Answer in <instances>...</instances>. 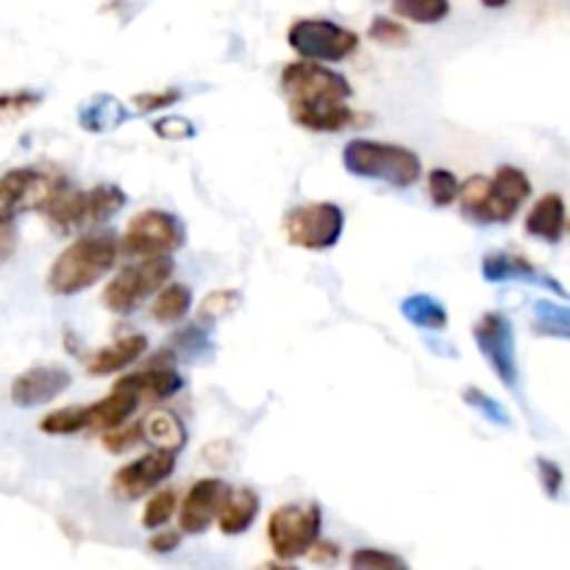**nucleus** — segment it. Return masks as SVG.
Here are the masks:
<instances>
[{
  "label": "nucleus",
  "instance_id": "f257e3e1",
  "mask_svg": "<svg viewBox=\"0 0 570 570\" xmlns=\"http://www.w3.org/2000/svg\"><path fill=\"white\" fill-rule=\"evenodd\" d=\"M120 237L111 232H89L72 239L48 271V289L61 298L83 293L115 267L120 256Z\"/></svg>",
  "mask_w": 570,
  "mask_h": 570
},
{
  "label": "nucleus",
  "instance_id": "f03ea898",
  "mask_svg": "<svg viewBox=\"0 0 570 570\" xmlns=\"http://www.w3.org/2000/svg\"><path fill=\"white\" fill-rule=\"evenodd\" d=\"M343 165L351 176L382 181L395 189L415 187L423 176V161L415 150L379 139H351L343 148Z\"/></svg>",
  "mask_w": 570,
  "mask_h": 570
},
{
  "label": "nucleus",
  "instance_id": "7ed1b4c3",
  "mask_svg": "<svg viewBox=\"0 0 570 570\" xmlns=\"http://www.w3.org/2000/svg\"><path fill=\"white\" fill-rule=\"evenodd\" d=\"M323 512L315 501L282 504L267 518V543L282 562H298L309 557L312 546L321 540Z\"/></svg>",
  "mask_w": 570,
  "mask_h": 570
},
{
  "label": "nucleus",
  "instance_id": "20e7f679",
  "mask_svg": "<svg viewBox=\"0 0 570 570\" xmlns=\"http://www.w3.org/2000/svg\"><path fill=\"white\" fill-rule=\"evenodd\" d=\"M173 278V259L170 256H150V259H139L137 265H128L111 278L104 287V306L115 315H131L145 298L159 293L167 282Z\"/></svg>",
  "mask_w": 570,
  "mask_h": 570
},
{
  "label": "nucleus",
  "instance_id": "39448f33",
  "mask_svg": "<svg viewBox=\"0 0 570 570\" xmlns=\"http://www.w3.org/2000/svg\"><path fill=\"white\" fill-rule=\"evenodd\" d=\"M187 243V228L176 215L165 209H145L128 220L120 237V248L134 259H150V256H173Z\"/></svg>",
  "mask_w": 570,
  "mask_h": 570
},
{
  "label": "nucleus",
  "instance_id": "423d86ee",
  "mask_svg": "<svg viewBox=\"0 0 570 570\" xmlns=\"http://www.w3.org/2000/svg\"><path fill=\"white\" fill-rule=\"evenodd\" d=\"M287 42L301 59L323 61V65L345 61L360 48V37L351 28L332 20H317V17L295 20L287 31Z\"/></svg>",
  "mask_w": 570,
  "mask_h": 570
},
{
  "label": "nucleus",
  "instance_id": "0eeeda50",
  "mask_svg": "<svg viewBox=\"0 0 570 570\" xmlns=\"http://www.w3.org/2000/svg\"><path fill=\"white\" fill-rule=\"evenodd\" d=\"M473 340L479 345V354L488 362L493 376L507 390L518 393L521 387V365H518L515 328L504 312H488L473 323Z\"/></svg>",
  "mask_w": 570,
  "mask_h": 570
},
{
  "label": "nucleus",
  "instance_id": "6e6552de",
  "mask_svg": "<svg viewBox=\"0 0 570 570\" xmlns=\"http://www.w3.org/2000/svg\"><path fill=\"white\" fill-rule=\"evenodd\" d=\"M284 232L295 248L328 250L340 243L345 232V215L332 200L301 204L284 217Z\"/></svg>",
  "mask_w": 570,
  "mask_h": 570
},
{
  "label": "nucleus",
  "instance_id": "1a4fd4ad",
  "mask_svg": "<svg viewBox=\"0 0 570 570\" xmlns=\"http://www.w3.org/2000/svg\"><path fill=\"white\" fill-rule=\"evenodd\" d=\"M67 178L37 167H14L0 176V220H14L26 209H42Z\"/></svg>",
  "mask_w": 570,
  "mask_h": 570
},
{
  "label": "nucleus",
  "instance_id": "9d476101",
  "mask_svg": "<svg viewBox=\"0 0 570 570\" xmlns=\"http://www.w3.org/2000/svg\"><path fill=\"white\" fill-rule=\"evenodd\" d=\"M282 89L287 92V104H309V100H351L354 87L348 78L334 72L323 61L301 59L282 70Z\"/></svg>",
  "mask_w": 570,
  "mask_h": 570
},
{
  "label": "nucleus",
  "instance_id": "9b49d317",
  "mask_svg": "<svg viewBox=\"0 0 570 570\" xmlns=\"http://www.w3.org/2000/svg\"><path fill=\"white\" fill-rule=\"evenodd\" d=\"M176 462V451H148V454H142L139 460L122 465L120 471L111 476V495H115L117 501H137L142 499V495L154 493L165 479L173 476Z\"/></svg>",
  "mask_w": 570,
  "mask_h": 570
},
{
  "label": "nucleus",
  "instance_id": "f8f14e48",
  "mask_svg": "<svg viewBox=\"0 0 570 570\" xmlns=\"http://www.w3.org/2000/svg\"><path fill=\"white\" fill-rule=\"evenodd\" d=\"M532 198V181L521 167L501 165L490 178L488 195L476 209V223H510L521 212V206Z\"/></svg>",
  "mask_w": 570,
  "mask_h": 570
},
{
  "label": "nucleus",
  "instance_id": "ddd939ff",
  "mask_svg": "<svg viewBox=\"0 0 570 570\" xmlns=\"http://www.w3.org/2000/svg\"><path fill=\"white\" fill-rule=\"evenodd\" d=\"M226 493L228 484L220 482V479H198L178 504V527H181V532L204 534L212 527V521H217V512H220Z\"/></svg>",
  "mask_w": 570,
  "mask_h": 570
},
{
  "label": "nucleus",
  "instance_id": "4468645a",
  "mask_svg": "<svg viewBox=\"0 0 570 570\" xmlns=\"http://www.w3.org/2000/svg\"><path fill=\"white\" fill-rule=\"evenodd\" d=\"M72 376L65 367L56 365H39L28 367L26 373L11 382V404L20 406V410H33V406L50 404L53 399H59L67 387H70Z\"/></svg>",
  "mask_w": 570,
  "mask_h": 570
},
{
  "label": "nucleus",
  "instance_id": "2eb2a0df",
  "mask_svg": "<svg viewBox=\"0 0 570 570\" xmlns=\"http://www.w3.org/2000/svg\"><path fill=\"white\" fill-rule=\"evenodd\" d=\"M482 276L488 278L490 284L501 282H523V284H538V287L551 289L560 298H568V289L557 282L554 276H549L546 271L534 267L527 256L512 254V250H493L482 259Z\"/></svg>",
  "mask_w": 570,
  "mask_h": 570
},
{
  "label": "nucleus",
  "instance_id": "dca6fc26",
  "mask_svg": "<svg viewBox=\"0 0 570 570\" xmlns=\"http://www.w3.org/2000/svg\"><path fill=\"white\" fill-rule=\"evenodd\" d=\"M289 117L295 126L306 128L315 134H337L354 126L360 117L351 109L348 100L328 98V100H309V104H287Z\"/></svg>",
  "mask_w": 570,
  "mask_h": 570
},
{
  "label": "nucleus",
  "instance_id": "f3484780",
  "mask_svg": "<svg viewBox=\"0 0 570 570\" xmlns=\"http://www.w3.org/2000/svg\"><path fill=\"white\" fill-rule=\"evenodd\" d=\"M139 404H142V399L126 382V376L117 379L115 387H111V393L106 399L87 406V429H92V432H109V429L122 426L137 412Z\"/></svg>",
  "mask_w": 570,
  "mask_h": 570
},
{
  "label": "nucleus",
  "instance_id": "a211bd4d",
  "mask_svg": "<svg viewBox=\"0 0 570 570\" xmlns=\"http://www.w3.org/2000/svg\"><path fill=\"white\" fill-rule=\"evenodd\" d=\"M42 215L48 217L50 228L59 234H70L76 228H89L87 215V189H76L70 184H61L53 198L42 206Z\"/></svg>",
  "mask_w": 570,
  "mask_h": 570
},
{
  "label": "nucleus",
  "instance_id": "6ab92c4d",
  "mask_svg": "<svg viewBox=\"0 0 570 570\" xmlns=\"http://www.w3.org/2000/svg\"><path fill=\"white\" fill-rule=\"evenodd\" d=\"M145 351H148V337L145 334H128V337L95 351L87 360V373L89 376H111V373H120L128 365L142 360Z\"/></svg>",
  "mask_w": 570,
  "mask_h": 570
},
{
  "label": "nucleus",
  "instance_id": "aec40b11",
  "mask_svg": "<svg viewBox=\"0 0 570 570\" xmlns=\"http://www.w3.org/2000/svg\"><path fill=\"white\" fill-rule=\"evenodd\" d=\"M256 518H259V495H256V490L228 488L220 512H217V529L226 538H237V534H245L254 527Z\"/></svg>",
  "mask_w": 570,
  "mask_h": 570
},
{
  "label": "nucleus",
  "instance_id": "412c9836",
  "mask_svg": "<svg viewBox=\"0 0 570 570\" xmlns=\"http://www.w3.org/2000/svg\"><path fill=\"white\" fill-rule=\"evenodd\" d=\"M128 117H131V111L126 109V104L120 98H115L109 92H98L81 104V109H78V126L89 134H106L120 128Z\"/></svg>",
  "mask_w": 570,
  "mask_h": 570
},
{
  "label": "nucleus",
  "instance_id": "4be33fe9",
  "mask_svg": "<svg viewBox=\"0 0 570 570\" xmlns=\"http://www.w3.org/2000/svg\"><path fill=\"white\" fill-rule=\"evenodd\" d=\"M566 215L568 212H566V200H562V195L549 193L543 195V198H538V204L529 209L523 228H527V234H532L534 239H543V243H560L568 226Z\"/></svg>",
  "mask_w": 570,
  "mask_h": 570
},
{
  "label": "nucleus",
  "instance_id": "5701e85b",
  "mask_svg": "<svg viewBox=\"0 0 570 570\" xmlns=\"http://www.w3.org/2000/svg\"><path fill=\"white\" fill-rule=\"evenodd\" d=\"M401 315L415 328H423V332H443L449 326V309H445L443 301L429 293L406 295L401 301Z\"/></svg>",
  "mask_w": 570,
  "mask_h": 570
},
{
  "label": "nucleus",
  "instance_id": "b1692460",
  "mask_svg": "<svg viewBox=\"0 0 570 570\" xmlns=\"http://www.w3.org/2000/svg\"><path fill=\"white\" fill-rule=\"evenodd\" d=\"M189 309H193V289L178 282H167L150 304V315L161 326H176L189 315Z\"/></svg>",
  "mask_w": 570,
  "mask_h": 570
},
{
  "label": "nucleus",
  "instance_id": "393cba45",
  "mask_svg": "<svg viewBox=\"0 0 570 570\" xmlns=\"http://www.w3.org/2000/svg\"><path fill=\"white\" fill-rule=\"evenodd\" d=\"M142 434L148 443L156 445V449L176 451V454L187 445V426H184L173 412H165V410H156L145 417Z\"/></svg>",
  "mask_w": 570,
  "mask_h": 570
},
{
  "label": "nucleus",
  "instance_id": "a878e982",
  "mask_svg": "<svg viewBox=\"0 0 570 570\" xmlns=\"http://www.w3.org/2000/svg\"><path fill=\"white\" fill-rule=\"evenodd\" d=\"M126 204H128L126 193H122L117 184H98V187L87 189L89 226H98V223L111 220V217H115Z\"/></svg>",
  "mask_w": 570,
  "mask_h": 570
},
{
  "label": "nucleus",
  "instance_id": "bb28decb",
  "mask_svg": "<svg viewBox=\"0 0 570 570\" xmlns=\"http://www.w3.org/2000/svg\"><path fill=\"white\" fill-rule=\"evenodd\" d=\"M534 332L543 337L570 340V306L557 301H534Z\"/></svg>",
  "mask_w": 570,
  "mask_h": 570
},
{
  "label": "nucleus",
  "instance_id": "cd10ccee",
  "mask_svg": "<svg viewBox=\"0 0 570 570\" xmlns=\"http://www.w3.org/2000/svg\"><path fill=\"white\" fill-rule=\"evenodd\" d=\"M393 11L401 20L417 22V26H438L449 17V0H393Z\"/></svg>",
  "mask_w": 570,
  "mask_h": 570
},
{
  "label": "nucleus",
  "instance_id": "c85d7f7f",
  "mask_svg": "<svg viewBox=\"0 0 570 570\" xmlns=\"http://www.w3.org/2000/svg\"><path fill=\"white\" fill-rule=\"evenodd\" d=\"M39 429L50 438H70V434L87 432V406H65L39 421Z\"/></svg>",
  "mask_w": 570,
  "mask_h": 570
},
{
  "label": "nucleus",
  "instance_id": "c756f323",
  "mask_svg": "<svg viewBox=\"0 0 570 570\" xmlns=\"http://www.w3.org/2000/svg\"><path fill=\"white\" fill-rule=\"evenodd\" d=\"M243 304V293L239 289H215V293L206 295L198 306V321L200 323H217L226 315L239 309Z\"/></svg>",
  "mask_w": 570,
  "mask_h": 570
},
{
  "label": "nucleus",
  "instance_id": "7c9ffc66",
  "mask_svg": "<svg viewBox=\"0 0 570 570\" xmlns=\"http://www.w3.org/2000/svg\"><path fill=\"white\" fill-rule=\"evenodd\" d=\"M176 510H178L176 490H159V493L150 495L148 504H145L142 527L148 529V532H156V529H161L165 523L173 521Z\"/></svg>",
  "mask_w": 570,
  "mask_h": 570
},
{
  "label": "nucleus",
  "instance_id": "2f4dec72",
  "mask_svg": "<svg viewBox=\"0 0 570 570\" xmlns=\"http://www.w3.org/2000/svg\"><path fill=\"white\" fill-rule=\"evenodd\" d=\"M42 104V92L37 89H11V92H0V122L17 120V117L28 115Z\"/></svg>",
  "mask_w": 570,
  "mask_h": 570
},
{
  "label": "nucleus",
  "instance_id": "473e14b6",
  "mask_svg": "<svg viewBox=\"0 0 570 570\" xmlns=\"http://www.w3.org/2000/svg\"><path fill=\"white\" fill-rule=\"evenodd\" d=\"M429 198H432L434 206H451L454 200H460V193H462V184L460 178L454 176L451 170H445V167H438V170L429 173Z\"/></svg>",
  "mask_w": 570,
  "mask_h": 570
},
{
  "label": "nucleus",
  "instance_id": "72a5a7b5",
  "mask_svg": "<svg viewBox=\"0 0 570 570\" xmlns=\"http://www.w3.org/2000/svg\"><path fill=\"white\" fill-rule=\"evenodd\" d=\"M206 323H195V326L184 328V332H178L176 337L167 343V348L173 351L176 356H187V360H195V356H200V351H212V340L209 334H206Z\"/></svg>",
  "mask_w": 570,
  "mask_h": 570
},
{
  "label": "nucleus",
  "instance_id": "f704fd0d",
  "mask_svg": "<svg viewBox=\"0 0 570 570\" xmlns=\"http://www.w3.org/2000/svg\"><path fill=\"white\" fill-rule=\"evenodd\" d=\"M462 399H465L468 406H473V410L479 412L482 417H488L490 423H495V426H512V417L507 415L504 404L501 401H495L493 395L482 393L479 387H468L465 393H462Z\"/></svg>",
  "mask_w": 570,
  "mask_h": 570
},
{
  "label": "nucleus",
  "instance_id": "c9c22d12",
  "mask_svg": "<svg viewBox=\"0 0 570 570\" xmlns=\"http://www.w3.org/2000/svg\"><path fill=\"white\" fill-rule=\"evenodd\" d=\"M367 37H371L373 42L384 45V48H404V45H410V31H406L399 20H393V17H384V14L376 17V20L371 22V28H367Z\"/></svg>",
  "mask_w": 570,
  "mask_h": 570
},
{
  "label": "nucleus",
  "instance_id": "e433bc0d",
  "mask_svg": "<svg viewBox=\"0 0 570 570\" xmlns=\"http://www.w3.org/2000/svg\"><path fill=\"white\" fill-rule=\"evenodd\" d=\"M145 434H142V421L139 423H131V426H115L109 429V432H104V438H100V443H104L106 451H111V454H126V451H131L134 445L142 443Z\"/></svg>",
  "mask_w": 570,
  "mask_h": 570
},
{
  "label": "nucleus",
  "instance_id": "4c0bfd02",
  "mask_svg": "<svg viewBox=\"0 0 570 570\" xmlns=\"http://www.w3.org/2000/svg\"><path fill=\"white\" fill-rule=\"evenodd\" d=\"M351 566H354V568L390 570V568H410V562L401 560L399 554H390V551L371 549V546H365V549H356L354 554H351Z\"/></svg>",
  "mask_w": 570,
  "mask_h": 570
},
{
  "label": "nucleus",
  "instance_id": "58836bf2",
  "mask_svg": "<svg viewBox=\"0 0 570 570\" xmlns=\"http://www.w3.org/2000/svg\"><path fill=\"white\" fill-rule=\"evenodd\" d=\"M178 100H181V92L173 87H167V89H159V92H139L131 104L139 115H154V111L167 109V106L178 104Z\"/></svg>",
  "mask_w": 570,
  "mask_h": 570
},
{
  "label": "nucleus",
  "instance_id": "ea45409f",
  "mask_svg": "<svg viewBox=\"0 0 570 570\" xmlns=\"http://www.w3.org/2000/svg\"><path fill=\"white\" fill-rule=\"evenodd\" d=\"M154 131L167 142H184V139H193L198 128L187 117H159V120H154Z\"/></svg>",
  "mask_w": 570,
  "mask_h": 570
},
{
  "label": "nucleus",
  "instance_id": "a19ab883",
  "mask_svg": "<svg viewBox=\"0 0 570 570\" xmlns=\"http://www.w3.org/2000/svg\"><path fill=\"white\" fill-rule=\"evenodd\" d=\"M538 479L549 499H560L562 488H566V473H562V468L557 462L538 456Z\"/></svg>",
  "mask_w": 570,
  "mask_h": 570
},
{
  "label": "nucleus",
  "instance_id": "79ce46f5",
  "mask_svg": "<svg viewBox=\"0 0 570 570\" xmlns=\"http://www.w3.org/2000/svg\"><path fill=\"white\" fill-rule=\"evenodd\" d=\"M20 245V232H17L14 220H0V271L11 262Z\"/></svg>",
  "mask_w": 570,
  "mask_h": 570
},
{
  "label": "nucleus",
  "instance_id": "37998d69",
  "mask_svg": "<svg viewBox=\"0 0 570 570\" xmlns=\"http://www.w3.org/2000/svg\"><path fill=\"white\" fill-rule=\"evenodd\" d=\"M181 534L184 532H176V529H156L154 538L148 540V549L154 554H173L181 546Z\"/></svg>",
  "mask_w": 570,
  "mask_h": 570
},
{
  "label": "nucleus",
  "instance_id": "c03bdc74",
  "mask_svg": "<svg viewBox=\"0 0 570 570\" xmlns=\"http://www.w3.org/2000/svg\"><path fill=\"white\" fill-rule=\"evenodd\" d=\"M309 560L317 562V566H334L340 560V546L337 543H321L317 540L309 551Z\"/></svg>",
  "mask_w": 570,
  "mask_h": 570
},
{
  "label": "nucleus",
  "instance_id": "a18cd8bd",
  "mask_svg": "<svg viewBox=\"0 0 570 570\" xmlns=\"http://www.w3.org/2000/svg\"><path fill=\"white\" fill-rule=\"evenodd\" d=\"M484 6H488V9H504L507 3H510V0H482Z\"/></svg>",
  "mask_w": 570,
  "mask_h": 570
},
{
  "label": "nucleus",
  "instance_id": "49530a36",
  "mask_svg": "<svg viewBox=\"0 0 570 570\" xmlns=\"http://www.w3.org/2000/svg\"><path fill=\"white\" fill-rule=\"evenodd\" d=\"M568 228H570V223H568Z\"/></svg>",
  "mask_w": 570,
  "mask_h": 570
}]
</instances>
